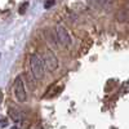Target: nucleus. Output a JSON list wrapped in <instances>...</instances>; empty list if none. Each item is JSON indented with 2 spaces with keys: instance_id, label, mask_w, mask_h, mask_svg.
<instances>
[{
  "instance_id": "f257e3e1",
  "label": "nucleus",
  "mask_w": 129,
  "mask_h": 129,
  "mask_svg": "<svg viewBox=\"0 0 129 129\" xmlns=\"http://www.w3.org/2000/svg\"><path fill=\"white\" fill-rule=\"evenodd\" d=\"M30 67H31V72L34 75V78L36 80H41L45 75V66H44V61L43 57L38 53H34L30 57Z\"/></svg>"
},
{
  "instance_id": "f03ea898",
  "label": "nucleus",
  "mask_w": 129,
  "mask_h": 129,
  "mask_svg": "<svg viewBox=\"0 0 129 129\" xmlns=\"http://www.w3.org/2000/svg\"><path fill=\"white\" fill-rule=\"evenodd\" d=\"M13 90H14V95L18 102H26L27 100V92H26V87L23 84V80L21 76L16 78L14 84H13Z\"/></svg>"
},
{
  "instance_id": "7ed1b4c3",
  "label": "nucleus",
  "mask_w": 129,
  "mask_h": 129,
  "mask_svg": "<svg viewBox=\"0 0 129 129\" xmlns=\"http://www.w3.org/2000/svg\"><path fill=\"white\" fill-rule=\"evenodd\" d=\"M43 61H44V66H45V70L53 72V71H56L59 66V62H58V58L56 56V53L48 49L45 52V57L43 58Z\"/></svg>"
},
{
  "instance_id": "20e7f679",
  "label": "nucleus",
  "mask_w": 129,
  "mask_h": 129,
  "mask_svg": "<svg viewBox=\"0 0 129 129\" xmlns=\"http://www.w3.org/2000/svg\"><path fill=\"white\" fill-rule=\"evenodd\" d=\"M56 35H57L58 41L61 43L62 45H64V47H70L71 45V36L69 34V31L64 28L63 26H57Z\"/></svg>"
},
{
  "instance_id": "39448f33",
  "label": "nucleus",
  "mask_w": 129,
  "mask_h": 129,
  "mask_svg": "<svg viewBox=\"0 0 129 129\" xmlns=\"http://www.w3.org/2000/svg\"><path fill=\"white\" fill-rule=\"evenodd\" d=\"M9 116H10V119H12L13 121L16 123H21V121H23V115L19 112V110L14 109V107H10L9 111H8Z\"/></svg>"
},
{
  "instance_id": "423d86ee",
  "label": "nucleus",
  "mask_w": 129,
  "mask_h": 129,
  "mask_svg": "<svg viewBox=\"0 0 129 129\" xmlns=\"http://www.w3.org/2000/svg\"><path fill=\"white\" fill-rule=\"evenodd\" d=\"M117 21L119 22H126L128 21V9H121L119 13H117Z\"/></svg>"
},
{
  "instance_id": "0eeeda50",
  "label": "nucleus",
  "mask_w": 129,
  "mask_h": 129,
  "mask_svg": "<svg viewBox=\"0 0 129 129\" xmlns=\"http://www.w3.org/2000/svg\"><path fill=\"white\" fill-rule=\"evenodd\" d=\"M45 8L48 9V8H52L53 5H54V0H47V2H45Z\"/></svg>"
},
{
  "instance_id": "6e6552de",
  "label": "nucleus",
  "mask_w": 129,
  "mask_h": 129,
  "mask_svg": "<svg viewBox=\"0 0 129 129\" xmlns=\"http://www.w3.org/2000/svg\"><path fill=\"white\" fill-rule=\"evenodd\" d=\"M27 5H28L27 3H23L22 5H21V8H19V13H22V14H23V13H25V10H26V8H27Z\"/></svg>"
}]
</instances>
